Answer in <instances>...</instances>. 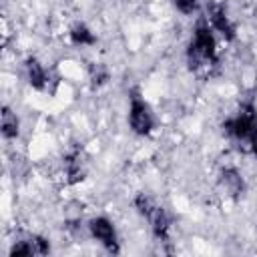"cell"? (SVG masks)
Masks as SVG:
<instances>
[{"instance_id": "5b68a950", "label": "cell", "mask_w": 257, "mask_h": 257, "mask_svg": "<svg viewBox=\"0 0 257 257\" xmlns=\"http://www.w3.org/2000/svg\"><path fill=\"white\" fill-rule=\"evenodd\" d=\"M28 78H30V84L36 88H42L46 82V74L36 60H28Z\"/></svg>"}, {"instance_id": "277c9868", "label": "cell", "mask_w": 257, "mask_h": 257, "mask_svg": "<svg viewBox=\"0 0 257 257\" xmlns=\"http://www.w3.org/2000/svg\"><path fill=\"white\" fill-rule=\"evenodd\" d=\"M90 231H92V235H94L104 247H108L110 251H116V235H114L112 225H110L106 219H102V217L92 219V221H90Z\"/></svg>"}, {"instance_id": "3957f363", "label": "cell", "mask_w": 257, "mask_h": 257, "mask_svg": "<svg viewBox=\"0 0 257 257\" xmlns=\"http://www.w3.org/2000/svg\"><path fill=\"white\" fill-rule=\"evenodd\" d=\"M191 54L197 60H209L213 56V36L209 34L207 28H197L195 32V40L191 44Z\"/></svg>"}, {"instance_id": "8992f818", "label": "cell", "mask_w": 257, "mask_h": 257, "mask_svg": "<svg viewBox=\"0 0 257 257\" xmlns=\"http://www.w3.org/2000/svg\"><path fill=\"white\" fill-rule=\"evenodd\" d=\"M16 133H18V120H16V116L8 108H4V112H2V135L10 139V137H16Z\"/></svg>"}, {"instance_id": "7a4b0ae2", "label": "cell", "mask_w": 257, "mask_h": 257, "mask_svg": "<svg viewBox=\"0 0 257 257\" xmlns=\"http://www.w3.org/2000/svg\"><path fill=\"white\" fill-rule=\"evenodd\" d=\"M131 126L135 128V133L139 135H145L151 131L153 126V116H151V110L149 106L139 100V98H133L131 102Z\"/></svg>"}, {"instance_id": "52a82bcc", "label": "cell", "mask_w": 257, "mask_h": 257, "mask_svg": "<svg viewBox=\"0 0 257 257\" xmlns=\"http://www.w3.org/2000/svg\"><path fill=\"white\" fill-rule=\"evenodd\" d=\"M72 40H74L76 44H86V42H92V34H90L84 26H76V28L72 30Z\"/></svg>"}, {"instance_id": "9c48e42d", "label": "cell", "mask_w": 257, "mask_h": 257, "mask_svg": "<svg viewBox=\"0 0 257 257\" xmlns=\"http://www.w3.org/2000/svg\"><path fill=\"white\" fill-rule=\"evenodd\" d=\"M175 4L181 12H193L197 6V0H175Z\"/></svg>"}, {"instance_id": "6da1fadb", "label": "cell", "mask_w": 257, "mask_h": 257, "mask_svg": "<svg viewBox=\"0 0 257 257\" xmlns=\"http://www.w3.org/2000/svg\"><path fill=\"white\" fill-rule=\"evenodd\" d=\"M139 207H141V213L149 219V223H151L153 231L157 233V237H165L167 235V229H169V221H167L165 211L159 205H155L149 199H145V197L139 199Z\"/></svg>"}, {"instance_id": "ba28073f", "label": "cell", "mask_w": 257, "mask_h": 257, "mask_svg": "<svg viewBox=\"0 0 257 257\" xmlns=\"http://www.w3.org/2000/svg\"><path fill=\"white\" fill-rule=\"evenodd\" d=\"M213 22H215V26L225 34V32H231V26H229V22H227V18H225V14L221 12V10H215L213 12Z\"/></svg>"}]
</instances>
